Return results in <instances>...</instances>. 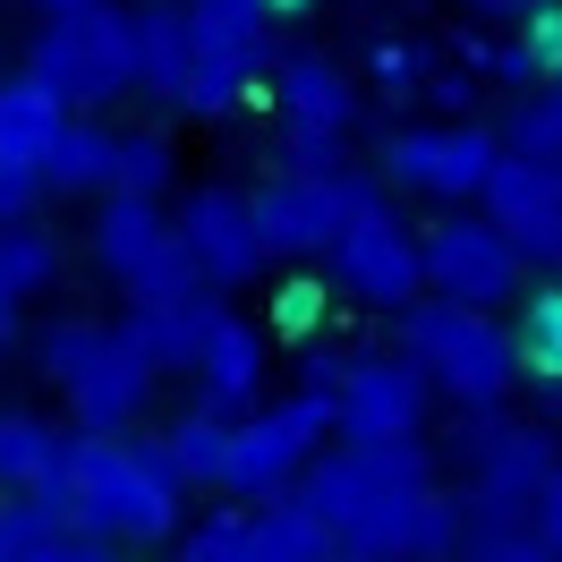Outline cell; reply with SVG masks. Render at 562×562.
Masks as SVG:
<instances>
[{"mask_svg":"<svg viewBox=\"0 0 562 562\" xmlns=\"http://www.w3.org/2000/svg\"><path fill=\"white\" fill-rule=\"evenodd\" d=\"M179 469L162 460V443H137V435H69L60 469L35 486V503L52 512V528H77V537H103L120 554H145V546H171L179 537Z\"/></svg>","mask_w":562,"mask_h":562,"instance_id":"1","label":"cell"},{"mask_svg":"<svg viewBox=\"0 0 562 562\" xmlns=\"http://www.w3.org/2000/svg\"><path fill=\"white\" fill-rule=\"evenodd\" d=\"M35 367L43 384L69 401L77 435H128L154 401V358L128 341V324H94V316H60L35 333Z\"/></svg>","mask_w":562,"mask_h":562,"instance_id":"2","label":"cell"},{"mask_svg":"<svg viewBox=\"0 0 562 562\" xmlns=\"http://www.w3.org/2000/svg\"><path fill=\"white\" fill-rule=\"evenodd\" d=\"M401 350L426 367V384L460 401L469 418H494L512 384H520V350H512V324H494L486 307H460L426 290L418 307H401Z\"/></svg>","mask_w":562,"mask_h":562,"instance_id":"3","label":"cell"},{"mask_svg":"<svg viewBox=\"0 0 562 562\" xmlns=\"http://www.w3.org/2000/svg\"><path fill=\"white\" fill-rule=\"evenodd\" d=\"M26 77L52 86L69 111H103L120 94H137V9L94 0V9H69V18H43Z\"/></svg>","mask_w":562,"mask_h":562,"instance_id":"4","label":"cell"},{"mask_svg":"<svg viewBox=\"0 0 562 562\" xmlns=\"http://www.w3.org/2000/svg\"><path fill=\"white\" fill-rule=\"evenodd\" d=\"M86 239H94V265H103V281L128 299V307L205 290V281H196V256L179 239V213H162L154 196H103Z\"/></svg>","mask_w":562,"mask_h":562,"instance_id":"5","label":"cell"},{"mask_svg":"<svg viewBox=\"0 0 562 562\" xmlns=\"http://www.w3.org/2000/svg\"><path fill=\"white\" fill-rule=\"evenodd\" d=\"M367 205H384V179L367 171H341V179H316V171H273L256 188V231H265V256L273 265H324L341 231H350Z\"/></svg>","mask_w":562,"mask_h":562,"instance_id":"6","label":"cell"},{"mask_svg":"<svg viewBox=\"0 0 562 562\" xmlns=\"http://www.w3.org/2000/svg\"><path fill=\"white\" fill-rule=\"evenodd\" d=\"M273 0H188V35H196V77H188V120H231L247 86L273 69Z\"/></svg>","mask_w":562,"mask_h":562,"instance_id":"7","label":"cell"},{"mask_svg":"<svg viewBox=\"0 0 562 562\" xmlns=\"http://www.w3.org/2000/svg\"><path fill=\"white\" fill-rule=\"evenodd\" d=\"M494 162H503V128L486 120H418V128H392L375 154V179L401 196H435V205H477L486 196Z\"/></svg>","mask_w":562,"mask_h":562,"instance_id":"8","label":"cell"},{"mask_svg":"<svg viewBox=\"0 0 562 562\" xmlns=\"http://www.w3.org/2000/svg\"><path fill=\"white\" fill-rule=\"evenodd\" d=\"M324 435H341V418H333V401L324 392H290V401H273V409H256V418H239V443H231V503H281V494H299V477L324 460Z\"/></svg>","mask_w":562,"mask_h":562,"instance_id":"9","label":"cell"},{"mask_svg":"<svg viewBox=\"0 0 562 562\" xmlns=\"http://www.w3.org/2000/svg\"><path fill=\"white\" fill-rule=\"evenodd\" d=\"M554 460L562 452H554L546 426H520V418H477L469 426V494H460L469 537H477V528H528V503L554 477Z\"/></svg>","mask_w":562,"mask_h":562,"instance_id":"10","label":"cell"},{"mask_svg":"<svg viewBox=\"0 0 562 562\" xmlns=\"http://www.w3.org/2000/svg\"><path fill=\"white\" fill-rule=\"evenodd\" d=\"M324 273H333L341 299L401 316V307L426 299V231H409V222L392 213V196H384V205H367L350 231H341V247L324 256Z\"/></svg>","mask_w":562,"mask_h":562,"instance_id":"11","label":"cell"},{"mask_svg":"<svg viewBox=\"0 0 562 562\" xmlns=\"http://www.w3.org/2000/svg\"><path fill=\"white\" fill-rule=\"evenodd\" d=\"M426 290L494 316V307L528 299V265H520V247L503 239L486 213H443V222L426 231Z\"/></svg>","mask_w":562,"mask_h":562,"instance_id":"12","label":"cell"},{"mask_svg":"<svg viewBox=\"0 0 562 562\" xmlns=\"http://www.w3.org/2000/svg\"><path fill=\"white\" fill-rule=\"evenodd\" d=\"M179 239L196 256V281L205 290H247L265 273V231H256V188H231V179H205L179 196Z\"/></svg>","mask_w":562,"mask_h":562,"instance_id":"13","label":"cell"},{"mask_svg":"<svg viewBox=\"0 0 562 562\" xmlns=\"http://www.w3.org/2000/svg\"><path fill=\"white\" fill-rule=\"evenodd\" d=\"M426 367L409 350H375V358H350V384L333 401V418H341V443H418L426 426Z\"/></svg>","mask_w":562,"mask_h":562,"instance_id":"14","label":"cell"},{"mask_svg":"<svg viewBox=\"0 0 562 562\" xmlns=\"http://www.w3.org/2000/svg\"><path fill=\"white\" fill-rule=\"evenodd\" d=\"M503 239L520 247V265L537 281L562 273V162H528V154H503L486 179V196H477Z\"/></svg>","mask_w":562,"mask_h":562,"instance_id":"15","label":"cell"},{"mask_svg":"<svg viewBox=\"0 0 562 562\" xmlns=\"http://www.w3.org/2000/svg\"><path fill=\"white\" fill-rule=\"evenodd\" d=\"M273 103H281V128H307V137H341L350 145V120H358V86L350 69L316 52V43H290L273 60Z\"/></svg>","mask_w":562,"mask_h":562,"instance_id":"16","label":"cell"},{"mask_svg":"<svg viewBox=\"0 0 562 562\" xmlns=\"http://www.w3.org/2000/svg\"><path fill=\"white\" fill-rule=\"evenodd\" d=\"M188 375H196V409H213V418H256V392H265V324H247L239 307H222Z\"/></svg>","mask_w":562,"mask_h":562,"instance_id":"17","label":"cell"},{"mask_svg":"<svg viewBox=\"0 0 562 562\" xmlns=\"http://www.w3.org/2000/svg\"><path fill=\"white\" fill-rule=\"evenodd\" d=\"M196 77V35H188V0H137V94L145 103H188Z\"/></svg>","mask_w":562,"mask_h":562,"instance_id":"18","label":"cell"},{"mask_svg":"<svg viewBox=\"0 0 562 562\" xmlns=\"http://www.w3.org/2000/svg\"><path fill=\"white\" fill-rule=\"evenodd\" d=\"M77 111L35 86V77H0V171H43L52 162V145L69 137Z\"/></svg>","mask_w":562,"mask_h":562,"instance_id":"19","label":"cell"},{"mask_svg":"<svg viewBox=\"0 0 562 562\" xmlns=\"http://www.w3.org/2000/svg\"><path fill=\"white\" fill-rule=\"evenodd\" d=\"M213 316H222V290H188V299H154V307H128V341H137L154 367H196Z\"/></svg>","mask_w":562,"mask_h":562,"instance_id":"20","label":"cell"},{"mask_svg":"<svg viewBox=\"0 0 562 562\" xmlns=\"http://www.w3.org/2000/svg\"><path fill=\"white\" fill-rule=\"evenodd\" d=\"M247 562H341V537L299 494H281L265 512H247Z\"/></svg>","mask_w":562,"mask_h":562,"instance_id":"21","label":"cell"},{"mask_svg":"<svg viewBox=\"0 0 562 562\" xmlns=\"http://www.w3.org/2000/svg\"><path fill=\"white\" fill-rule=\"evenodd\" d=\"M231 443H239V418H213V409H188L162 435V460L179 469V486H231Z\"/></svg>","mask_w":562,"mask_h":562,"instance_id":"22","label":"cell"},{"mask_svg":"<svg viewBox=\"0 0 562 562\" xmlns=\"http://www.w3.org/2000/svg\"><path fill=\"white\" fill-rule=\"evenodd\" d=\"M69 452V426L35 418V409H0V494H35Z\"/></svg>","mask_w":562,"mask_h":562,"instance_id":"23","label":"cell"},{"mask_svg":"<svg viewBox=\"0 0 562 562\" xmlns=\"http://www.w3.org/2000/svg\"><path fill=\"white\" fill-rule=\"evenodd\" d=\"M512 350H520V384H562V281H528L520 316H512Z\"/></svg>","mask_w":562,"mask_h":562,"instance_id":"24","label":"cell"},{"mask_svg":"<svg viewBox=\"0 0 562 562\" xmlns=\"http://www.w3.org/2000/svg\"><path fill=\"white\" fill-rule=\"evenodd\" d=\"M111 171H120V137H111L103 120H69V137L52 145V196H111Z\"/></svg>","mask_w":562,"mask_h":562,"instance_id":"25","label":"cell"},{"mask_svg":"<svg viewBox=\"0 0 562 562\" xmlns=\"http://www.w3.org/2000/svg\"><path fill=\"white\" fill-rule=\"evenodd\" d=\"M60 281V239L43 231V222H18V231H0V307H26L35 290Z\"/></svg>","mask_w":562,"mask_h":562,"instance_id":"26","label":"cell"},{"mask_svg":"<svg viewBox=\"0 0 562 562\" xmlns=\"http://www.w3.org/2000/svg\"><path fill=\"white\" fill-rule=\"evenodd\" d=\"M367 69H375V94H384V103H426L435 77H443V52H435V43H409V35H375Z\"/></svg>","mask_w":562,"mask_h":562,"instance_id":"27","label":"cell"},{"mask_svg":"<svg viewBox=\"0 0 562 562\" xmlns=\"http://www.w3.org/2000/svg\"><path fill=\"white\" fill-rule=\"evenodd\" d=\"M503 154H528V162H562V77L537 86L503 111Z\"/></svg>","mask_w":562,"mask_h":562,"instance_id":"28","label":"cell"},{"mask_svg":"<svg viewBox=\"0 0 562 562\" xmlns=\"http://www.w3.org/2000/svg\"><path fill=\"white\" fill-rule=\"evenodd\" d=\"M333 273H281L273 281V333L281 341H324V324H333Z\"/></svg>","mask_w":562,"mask_h":562,"instance_id":"29","label":"cell"},{"mask_svg":"<svg viewBox=\"0 0 562 562\" xmlns=\"http://www.w3.org/2000/svg\"><path fill=\"white\" fill-rule=\"evenodd\" d=\"M171 137L162 128H128L120 137V171H111V196H154L162 205V188H171Z\"/></svg>","mask_w":562,"mask_h":562,"instance_id":"30","label":"cell"},{"mask_svg":"<svg viewBox=\"0 0 562 562\" xmlns=\"http://www.w3.org/2000/svg\"><path fill=\"white\" fill-rule=\"evenodd\" d=\"M60 528H52V512H43L35 494H0V562H26L43 554Z\"/></svg>","mask_w":562,"mask_h":562,"instance_id":"31","label":"cell"},{"mask_svg":"<svg viewBox=\"0 0 562 562\" xmlns=\"http://www.w3.org/2000/svg\"><path fill=\"white\" fill-rule=\"evenodd\" d=\"M179 562H247V512H213L196 537H179Z\"/></svg>","mask_w":562,"mask_h":562,"instance_id":"32","label":"cell"},{"mask_svg":"<svg viewBox=\"0 0 562 562\" xmlns=\"http://www.w3.org/2000/svg\"><path fill=\"white\" fill-rule=\"evenodd\" d=\"M460 562H562L554 546H537L528 528H477L469 546H460Z\"/></svg>","mask_w":562,"mask_h":562,"instance_id":"33","label":"cell"},{"mask_svg":"<svg viewBox=\"0 0 562 562\" xmlns=\"http://www.w3.org/2000/svg\"><path fill=\"white\" fill-rule=\"evenodd\" d=\"M350 384V358L333 350V341H299V392H324V401H341Z\"/></svg>","mask_w":562,"mask_h":562,"instance_id":"34","label":"cell"},{"mask_svg":"<svg viewBox=\"0 0 562 562\" xmlns=\"http://www.w3.org/2000/svg\"><path fill=\"white\" fill-rule=\"evenodd\" d=\"M52 196V179L43 171H0V231H18V222H35V205Z\"/></svg>","mask_w":562,"mask_h":562,"instance_id":"35","label":"cell"},{"mask_svg":"<svg viewBox=\"0 0 562 562\" xmlns=\"http://www.w3.org/2000/svg\"><path fill=\"white\" fill-rule=\"evenodd\" d=\"M528 537H537V546H554V554H562V460H554V477L537 486V503H528Z\"/></svg>","mask_w":562,"mask_h":562,"instance_id":"36","label":"cell"},{"mask_svg":"<svg viewBox=\"0 0 562 562\" xmlns=\"http://www.w3.org/2000/svg\"><path fill=\"white\" fill-rule=\"evenodd\" d=\"M26 562H128L120 546H103V537H77V528H60L43 554H26Z\"/></svg>","mask_w":562,"mask_h":562,"instance_id":"37","label":"cell"},{"mask_svg":"<svg viewBox=\"0 0 562 562\" xmlns=\"http://www.w3.org/2000/svg\"><path fill=\"white\" fill-rule=\"evenodd\" d=\"M469 18H486V26H528L537 9H554V0H460Z\"/></svg>","mask_w":562,"mask_h":562,"instance_id":"38","label":"cell"},{"mask_svg":"<svg viewBox=\"0 0 562 562\" xmlns=\"http://www.w3.org/2000/svg\"><path fill=\"white\" fill-rule=\"evenodd\" d=\"M43 18H69V9H94V0H35Z\"/></svg>","mask_w":562,"mask_h":562,"instance_id":"39","label":"cell"},{"mask_svg":"<svg viewBox=\"0 0 562 562\" xmlns=\"http://www.w3.org/2000/svg\"><path fill=\"white\" fill-rule=\"evenodd\" d=\"M273 18H307V0H273Z\"/></svg>","mask_w":562,"mask_h":562,"instance_id":"40","label":"cell"},{"mask_svg":"<svg viewBox=\"0 0 562 562\" xmlns=\"http://www.w3.org/2000/svg\"><path fill=\"white\" fill-rule=\"evenodd\" d=\"M546 409H554V418H562V384H554V392H546Z\"/></svg>","mask_w":562,"mask_h":562,"instance_id":"41","label":"cell"}]
</instances>
